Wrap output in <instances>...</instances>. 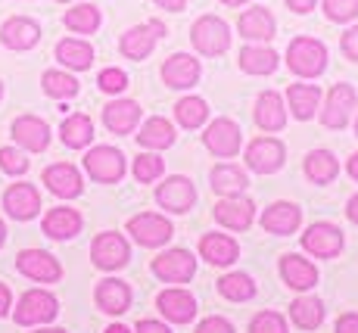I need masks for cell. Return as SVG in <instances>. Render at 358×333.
Here are the masks:
<instances>
[{
	"mask_svg": "<svg viewBox=\"0 0 358 333\" xmlns=\"http://www.w3.org/2000/svg\"><path fill=\"white\" fill-rule=\"evenodd\" d=\"M287 62L299 78H318L327 69V47L315 38H296L287 47Z\"/></svg>",
	"mask_w": 358,
	"mask_h": 333,
	"instance_id": "obj_1",
	"label": "cell"
},
{
	"mask_svg": "<svg viewBox=\"0 0 358 333\" xmlns=\"http://www.w3.org/2000/svg\"><path fill=\"white\" fill-rule=\"evenodd\" d=\"M57 311H59V302L53 293H47V290H29V293L19 299L16 311H13V321H16L19 327H34V324L53 321Z\"/></svg>",
	"mask_w": 358,
	"mask_h": 333,
	"instance_id": "obj_2",
	"label": "cell"
},
{
	"mask_svg": "<svg viewBox=\"0 0 358 333\" xmlns=\"http://www.w3.org/2000/svg\"><path fill=\"white\" fill-rule=\"evenodd\" d=\"M190 38H194L196 50L206 53V57H222V53L231 47V29H228V22H222V19H215V16L196 19Z\"/></svg>",
	"mask_w": 358,
	"mask_h": 333,
	"instance_id": "obj_3",
	"label": "cell"
},
{
	"mask_svg": "<svg viewBox=\"0 0 358 333\" xmlns=\"http://www.w3.org/2000/svg\"><path fill=\"white\" fill-rule=\"evenodd\" d=\"M91 259L100 271H119V268L128 265L131 249H128V243L122 234L103 231V234H97V240L91 243Z\"/></svg>",
	"mask_w": 358,
	"mask_h": 333,
	"instance_id": "obj_4",
	"label": "cell"
},
{
	"mask_svg": "<svg viewBox=\"0 0 358 333\" xmlns=\"http://www.w3.org/2000/svg\"><path fill=\"white\" fill-rule=\"evenodd\" d=\"M128 234L134 237L141 246H162L175 237V227L165 215H153V212H141L134 218H128Z\"/></svg>",
	"mask_w": 358,
	"mask_h": 333,
	"instance_id": "obj_5",
	"label": "cell"
},
{
	"mask_svg": "<svg viewBox=\"0 0 358 333\" xmlns=\"http://www.w3.org/2000/svg\"><path fill=\"white\" fill-rule=\"evenodd\" d=\"M85 169L94 181L100 184H115L125 175V156L115 147H94L85 156Z\"/></svg>",
	"mask_w": 358,
	"mask_h": 333,
	"instance_id": "obj_6",
	"label": "cell"
},
{
	"mask_svg": "<svg viewBox=\"0 0 358 333\" xmlns=\"http://www.w3.org/2000/svg\"><path fill=\"white\" fill-rule=\"evenodd\" d=\"M16 268L19 274H25L29 281H38V283H57L63 277V265L50 253H44V249H22L16 255Z\"/></svg>",
	"mask_w": 358,
	"mask_h": 333,
	"instance_id": "obj_7",
	"label": "cell"
},
{
	"mask_svg": "<svg viewBox=\"0 0 358 333\" xmlns=\"http://www.w3.org/2000/svg\"><path fill=\"white\" fill-rule=\"evenodd\" d=\"M165 34V25L159 22V19H150V22L143 25H134V29H128L125 34H122V53H125L128 59H147L150 53H153L156 41H159Z\"/></svg>",
	"mask_w": 358,
	"mask_h": 333,
	"instance_id": "obj_8",
	"label": "cell"
},
{
	"mask_svg": "<svg viewBox=\"0 0 358 333\" xmlns=\"http://www.w3.org/2000/svg\"><path fill=\"white\" fill-rule=\"evenodd\" d=\"M153 274L165 283H184L196 274V259L187 249H165L153 259Z\"/></svg>",
	"mask_w": 358,
	"mask_h": 333,
	"instance_id": "obj_9",
	"label": "cell"
},
{
	"mask_svg": "<svg viewBox=\"0 0 358 333\" xmlns=\"http://www.w3.org/2000/svg\"><path fill=\"white\" fill-rule=\"evenodd\" d=\"M156 203H159L165 212H175V215L190 212V206L196 203V190H194V184H190V178H184V175L165 178V184L156 187Z\"/></svg>",
	"mask_w": 358,
	"mask_h": 333,
	"instance_id": "obj_10",
	"label": "cell"
},
{
	"mask_svg": "<svg viewBox=\"0 0 358 333\" xmlns=\"http://www.w3.org/2000/svg\"><path fill=\"white\" fill-rule=\"evenodd\" d=\"M203 143L209 147V153H215V156L231 159V156H237V153H240L243 131H240V125L231 122V119H215L209 128H206Z\"/></svg>",
	"mask_w": 358,
	"mask_h": 333,
	"instance_id": "obj_11",
	"label": "cell"
},
{
	"mask_svg": "<svg viewBox=\"0 0 358 333\" xmlns=\"http://www.w3.org/2000/svg\"><path fill=\"white\" fill-rule=\"evenodd\" d=\"M302 249L312 253L315 259H334V255L343 249V231L336 225L318 221V225H312L306 234H302Z\"/></svg>",
	"mask_w": 358,
	"mask_h": 333,
	"instance_id": "obj_12",
	"label": "cell"
},
{
	"mask_svg": "<svg viewBox=\"0 0 358 333\" xmlns=\"http://www.w3.org/2000/svg\"><path fill=\"white\" fill-rule=\"evenodd\" d=\"M252 218H256V206H252V199L240 197V193L237 197H222L215 203V221L228 231H246L252 225Z\"/></svg>",
	"mask_w": 358,
	"mask_h": 333,
	"instance_id": "obj_13",
	"label": "cell"
},
{
	"mask_svg": "<svg viewBox=\"0 0 358 333\" xmlns=\"http://www.w3.org/2000/svg\"><path fill=\"white\" fill-rule=\"evenodd\" d=\"M246 165L259 175H274L284 165V143L274 137H259L246 147Z\"/></svg>",
	"mask_w": 358,
	"mask_h": 333,
	"instance_id": "obj_14",
	"label": "cell"
},
{
	"mask_svg": "<svg viewBox=\"0 0 358 333\" xmlns=\"http://www.w3.org/2000/svg\"><path fill=\"white\" fill-rule=\"evenodd\" d=\"M352 109H355V91H352V85H334V87H330V94H327L321 122H324V128L340 131V128H346Z\"/></svg>",
	"mask_w": 358,
	"mask_h": 333,
	"instance_id": "obj_15",
	"label": "cell"
},
{
	"mask_svg": "<svg viewBox=\"0 0 358 333\" xmlns=\"http://www.w3.org/2000/svg\"><path fill=\"white\" fill-rule=\"evenodd\" d=\"M13 141L29 153H44L50 143V125L38 115H19L13 122Z\"/></svg>",
	"mask_w": 358,
	"mask_h": 333,
	"instance_id": "obj_16",
	"label": "cell"
},
{
	"mask_svg": "<svg viewBox=\"0 0 358 333\" xmlns=\"http://www.w3.org/2000/svg\"><path fill=\"white\" fill-rule=\"evenodd\" d=\"M3 209L16 221H31L41 212V193L31 184H13L3 193Z\"/></svg>",
	"mask_w": 358,
	"mask_h": 333,
	"instance_id": "obj_17",
	"label": "cell"
},
{
	"mask_svg": "<svg viewBox=\"0 0 358 333\" xmlns=\"http://www.w3.org/2000/svg\"><path fill=\"white\" fill-rule=\"evenodd\" d=\"M0 41H3V47H10V50H31L41 41V25L25 16H13L0 25Z\"/></svg>",
	"mask_w": 358,
	"mask_h": 333,
	"instance_id": "obj_18",
	"label": "cell"
},
{
	"mask_svg": "<svg viewBox=\"0 0 358 333\" xmlns=\"http://www.w3.org/2000/svg\"><path fill=\"white\" fill-rule=\"evenodd\" d=\"M162 81L175 91H184V87L196 85L199 81V59L190 57V53H175V57L165 59L162 66Z\"/></svg>",
	"mask_w": 358,
	"mask_h": 333,
	"instance_id": "obj_19",
	"label": "cell"
},
{
	"mask_svg": "<svg viewBox=\"0 0 358 333\" xmlns=\"http://www.w3.org/2000/svg\"><path fill=\"white\" fill-rule=\"evenodd\" d=\"M44 184L50 187V193H57V197H63V199H75L85 190L78 169L69 162H57V165H50V169H44Z\"/></svg>",
	"mask_w": 358,
	"mask_h": 333,
	"instance_id": "obj_20",
	"label": "cell"
},
{
	"mask_svg": "<svg viewBox=\"0 0 358 333\" xmlns=\"http://www.w3.org/2000/svg\"><path fill=\"white\" fill-rule=\"evenodd\" d=\"M94 299H97L100 311H106V315H122L131 305V287L125 281H119V277H106V281L97 283Z\"/></svg>",
	"mask_w": 358,
	"mask_h": 333,
	"instance_id": "obj_21",
	"label": "cell"
},
{
	"mask_svg": "<svg viewBox=\"0 0 358 333\" xmlns=\"http://www.w3.org/2000/svg\"><path fill=\"white\" fill-rule=\"evenodd\" d=\"M156 305H159L162 315L175 324H190L196 315V299L187 293V290H162Z\"/></svg>",
	"mask_w": 358,
	"mask_h": 333,
	"instance_id": "obj_22",
	"label": "cell"
},
{
	"mask_svg": "<svg viewBox=\"0 0 358 333\" xmlns=\"http://www.w3.org/2000/svg\"><path fill=\"white\" fill-rule=\"evenodd\" d=\"M199 255H203L209 265L224 268V265H234V262H237L240 246H237V240L224 237V234H206V237L199 240Z\"/></svg>",
	"mask_w": 358,
	"mask_h": 333,
	"instance_id": "obj_23",
	"label": "cell"
},
{
	"mask_svg": "<svg viewBox=\"0 0 358 333\" xmlns=\"http://www.w3.org/2000/svg\"><path fill=\"white\" fill-rule=\"evenodd\" d=\"M299 221H302V212H299V206H293V203H274L262 215V227H265L268 234H278V237L293 234L296 227H299Z\"/></svg>",
	"mask_w": 358,
	"mask_h": 333,
	"instance_id": "obj_24",
	"label": "cell"
},
{
	"mask_svg": "<svg viewBox=\"0 0 358 333\" xmlns=\"http://www.w3.org/2000/svg\"><path fill=\"white\" fill-rule=\"evenodd\" d=\"M103 122L113 134H131L134 125L141 122V106L134 100H113L103 109Z\"/></svg>",
	"mask_w": 358,
	"mask_h": 333,
	"instance_id": "obj_25",
	"label": "cell"
},
{
	"mask_svg": "<svg viewBox=\"0 0 358 333\" xmlns=\"http://www.w3.org/2000/svg\"><path fill=\"white\" fill-rule=\"evenodd\" d=\"M280 277H284L287 287L308 290L318 283V268L308 259H302V255H284V259H280Z\"/></svg>",
	"mask_w": 358,
	"mask_h": 333,
	"instance_id": "obj_26",
	"label": "cell"
},
{
	"mask_svg": "<svg viewBox=\"0 0 358 333\" xmlns=\"http://www.w3.org/2000/svg\"><path fill=\"white\" fill-rule=\"evenodd\" d=\"M44 234L50 240H72L75 234L81 231V215L75 209H66V206H59V209H50L44 215Z\"/></svg>",
	"mask_w": 358,
	"mask_h": 333,
	"instance_id": "obj_27",
	"label": "cell"
},
{
	"mask_svg": "<svg viewBox=\"0 0 358 333\" xmlns=\"http://www.w3.org/2000/svg\"><path fill=\"white\" fill-rule=\"evenodd\" d=\"M237 29L246 41H271L278 25H274V16L265 10V6H252V10H246L243 16H240Z\"/></svg>",
	"mask_w": 358,
	"mask_h": 333,
	"instance_id": "obj_28",
	"label": "cell"
},
{
	"mask_svg": "<svg viewBox=\"0 0 358 333\" xmlns=\"http://www.w3.org/2000/svg\"><path fill=\"white\" fill-rule=\"evenodd\" d=\"M256 122L259 128L265 131H280L287 125V109H284V100H280V94L274 91H265L259 97L256 103Z\"/></svg>",
	"mask_w": 358,
	"mask_h": 333,
	"instance_id": "obj_29",
	"label": "cell"
},
{
	"mask_svg": "<svg viewBox=\"0 0 358 333\" xmlns=\"http://www.w3.org/2000/svg\"><path fill=\"white\" fill-rule=\"evenodd\" d=\"M246 187H250V178H246V171L240 169V165H215L212 169V190L222 193V197H237V193H243Z\"/></svg>",
	"mask_w": 358,
	"mask_h": 333,
	"instance_id": "obj_30",
	"label": "cell"
},
{
	"mask_svg": "<svg viewBox=\"0 0 358 333\" xmlns=\"http://www.w3.org/2000/svg\"><path fill=\"white\" fill-rule=\"evenodd\" d=\"M57 59L63 62V66L75 69V72H85V69H91V62H94V47L87 44V41L66 38L57 44Z\"/></svg>",
	"mask_w": 358,
	"mask_h": 333,
	"instance_id": "obj_31",
	"label": "cell"
},
{
	"mask_svg": "<svg viewBox=\"0 0 358 333\" xmlns=\"http://www.w3.org/2000/svg\"><path fill=\"white\" fill-rule=\"evenodd\" d=\"M137 143L147 150H165L175 143V125H171L169 119H150L141 125V134H137Z\"/></svg>",
	"mask_w": 358,
	"mask_h": 333,
	"instance_id": "obj_32",
	"label": "cell"
},
{
	"mask_svg": "<svg viewBox=\"0 0 358 333\" xmlns=\"http://www.w3.org/2000/svg\"><path fill=\"white\" fill-rule=\"evenodd\" d=\"M287 100H290V113L299 122H306V119H312L315 109H318L321 91H318V85H290Z\"/></svg>",
	"mask_w": 358,
	"mask_h": 333,
	"instance_id": "obj_33",
	"label": "cell"
},
{
	"mask_svg": "<svg viewBox=\"0 0 358 333\" xmlns=\"http://www.w3.org/2000/svg\"><path fill=\"white\" fill-rule=\"evenodd\" d=\"M336 171H340V162H336V156L330 150H312L306 156V175H308V181L330 184L336 178Z\"/></svg>",
	"mask_w": 358,
	"mask_h": 333,
	"instance_id": "obj_34",
	"label": "cell"
},
{
	"mask_svg": "<svg viewBox=\"0 0 358 333\" xmlns=\"http://www.w3.org/2000/svg\"><path fill=\"white\" fill-rule=\"evenodd\" d=\"M59 137H63V143L66 147H72V150L87 147V143L94 141V122L87 119V115H81V113L69 115V119L63 122V128H59Z\"/></svg>",
	"mask_w": 358,
	"mask_h": 333,
	"instance_id": "obj_35",
	"label": "cell"
},
{
	"mask_svg": "<svg viewBox=\"0 0 358 333\" xmlns=\"http://www.w3.org/2000/svg\"><path fill=\"white\" fill-rule=\"evenodd\" d=\"M290 318L299 330H315L324 321V305H321V299H315V296H299L290 305Z\"/></svg>",
	"mask_w": 358,
	"mask_h": 333,
	"instance_id": "obj_36",
	"label": "cell"
},
{
	"mask_svg": "<svg viewBox=\"0 0 358 333\" xmlns=\"http://www.w3.org/2000/svg\"><path fill=\"white\" fill-rule=\"evenodd\" d=\"M240 69L250 75H271L278 69V53L271 47H243L240 50Z\"/></svg>",
	"mask_w": 358,
	"mask_h": 333,
	"instance_id": "obj_37",
	"label": "cell"
},
{
	"mask_svg": "<svg viewBox=\"0 0 358 333\" xmlns=\"http://www.w3.org/2000/svg\"><path fill=\"white\" fill-rule=\"evenodd\" d=\"M218 293L231 302H246V299L256 296V283H252L250 274L234 271V274H224L222 281H218Z\"/></svg>",
	"mask_w": 358,
	"mask_h": 333,
	"instance_id": "obj_38",
	"label": "cell"
},
{
	"mask_svg": "<svg viewBox=\"0 0 358 333\" xmlns=\"http://www.w3.org/2000/svg\"><path fill=\"white\" fill-rule=\"evenodd\" d=\"M63 22H66V29H72L78 34H94L100 29V10L97 6H91V3H78L75 10L66 13Z\"/></svg>",
	"mask_w": 358,
	"mask_h": 333,
	"instance_id": "obj_39",
	"label": "cell"
},
{
	"mask_svg": "<svg viewBox=\"0 0 358 333\" xmlns=\"http://www.w3.org/2000/svg\"><path fill=\"white\" fill-rule=\"evenodd\" d=\"M175 115H178V122H181L184 128L194 131V128H199V125L209 119V106H206L203 97H184V100H178Z\"/></svg>",
	"mask_w": 358,
	"mask_h": 333,
	"instance_id": "obj_40",
	"label": "cell"
},
{
	"mask_svg": "<svg viewBox=\"0 0 358 333\" xmlns=\"http://www.w3.org/2000/svg\"><path fill=\"white\" fill-rule=\"evenodd\" d=\"M41 85H44V94L47 97H57V100H69V97L78 94V81H75L72 75H66V72H57V69L44 72Z\"/></svg>",
	"mask_w": 358,
	"mask_h": 333,
	"instance_id": "obj_41",
	"label": "cell"
},
{
	"mask_svg": "<svg viewBox=\"0 0 358 333\" xmlns=\"http://www.w3.org/2000/svg\"><path fill=\"white\" fill-rule=\"evenodd\" d=\"M162 171H165V162L156 153H141V156L134 159V178L141 184H153Z\"/></svg>",
	"mask_w": 358,
	"mask_h": 333,
	"instance_id": "obj_42",
	"label": "cell"
},
{
	"mask_svg": "<svg viewBox=\"0 0 358 333\" xmlns=\"http://www.w3.org/2000/svg\"><path fill=\"white\" fill-rule=\"evenodd\" d=\"M250 333H287V321L278 311H259L250 321Z\"/></svg>",
	"mask_w": 358,
	"mask_h": 333,
	"instance_id": "obj_43",
	"label": "cell"
},
{
	"mask_svg": "<svg viewBox=\"0 0 358 333\" xmlns=\"http://www.w3.org/2000/svg\"><path fill=\"white\" fill-rule=\"evenodd\" d=\"M324 10L334 22H352L358 16V0H324Z\"/></svg>",
	"mask_w": 358,
	"mask_h": 333,
	"instance_id": "obj_44",
	"label": "cell"
},
{
	"mask_svg": "<svg viewBox=\"0 0 358 333\" xmlns=\"http://www.w3.org/2000/svg\"><path fill=\"white\" fill-rule=\"evenodd\" d=\"M0 169H3L6 175H25V171H29V159L16 147H3L0 150Z\"/></svg>",
	"mask_w": 358,
	"mask_h": 333,
	"instance_id": "obj_45",
	"label": "cell"
},
{
	"mask_svg": "<svg viewBox=\"0 0 358 333\" xmlns=\"http://www.w3.org/2000/svg\"><path fill=\"white\" fill-rule=\"evenodd\" d=\"M97 85H100V91H106V94H122L128 87V75L122 72V69H103Z\"/></svg>",
	"mask_w": 358,
	"mask_h": 333,
	"instance_id": "obj_46",
	"label": "cell"
},
{
	"mask_svg": "<svg viewBox=\"0 0 358 333\" xmlns=\"http://www.w3.org/2000/svg\"><path fill=\"white\" fill-rule=\"evenodd\" d=\"M196 333H234V324L228 321V318L212 315V318H206V321L199 324Z\"/></svg>",
	"mask_w": 358,
	"mask_h": 333,
	"instance_id": "obj_47",
	"label": "cell"
},
{
	"mask_svg": "<svg viewBox=\"0 0 358 333\" xmlns=\"http://www.w3.org/2000/svg\"><path fill=\"white\" fill-rule=\"evenodd\" d=\"M343 53H346L349 59H355V62H358V25L343 34Z\"/></svg>",
	"mask_w": 358,
	"mask_h": 333,
	"instance_id": "obj_48",
	"label": "cell"
},
{
	"mask_svg": "<svg viewBox=\"0 0 358 333\" xmlns=\"http://www.w3.org/2000/svg\"><path fill=\"white\" fill-rule=\"evenodd\" d=\"M336 333H358V315L355 311H349V315H343L340 321H336Z\"/></svg>",
	"mask_w": 358,
	"mask_h": 333,
	"instance_id": "obj_49",
	"label": "cell"
},
{
	"mask_svg": "<svg viewBox=\"0 0 358 333\" xmlns=\"http://www.w3.org/2000/svg\"><path fill=\"white\" fill-rule=\"evenodd\" d=\"M137 333H171L162 321H137Z\"/></svg>",
	"mask_w": 358,
	"mask_h": 333,
	"instance_id": "obj_50",
	"label": "cell"
},
{
	"mask_svg": "<svg viewBox=\"0 0 358 333\" xmlns=\"http://www.w3.org/2000/svg\"><path fill=\"white\" fill-rule=\"evenodd\" d=\"M10 309H13V293H10L6 283H0V318H3Z\"/></svg>",
	"mask_w": 358,
	"mask_h": 333,
	"instance_id": "obj_51",
	"label": "cell"
},
{
	"mask_svg": "<svg viewBox=\"0 0 358 333\" xmlns=\"http://www.w3.org/2000/svg\"><path fill=\"white\" fill-rule=\"evenodd\" d=\"M315 3H318V0H287V6H290L293 13H308V10H315Z\"/></svg>",
	"mask_w": 358,
	"mask_h": 333,
	"instance_id": "obj_52",
	"label": "cell"
},
{
	"mask_svg": "<svg viewBox=\"0 0 358 333\" xmlns=\"http://www.w3.org/2000/svg\"><path fill=\"white\" fill-rule=\"evenodd\" d=\"M156 3H159L162 10H169V13H181L184 6H187V0H156Z\"/></svg>",
	"mask_w": 358,
	"mask_h": 333,
	"instance_id": "obj_53",
	"label": "cell"
},
{
	"mask_svg": "<svg viewBox=\"0 0 358 333\" xmlns=\"http://www.w3.org/2000/svg\"><path fill=\"white\" fill-rule=\"evenodd\" d=\"M346 215H349V221H355L358 225V197L349 199V206H346Z\"/></svg>",
	"mask_w": 358,
	"mask_h": 333,
	"instance_id": "obj_54",
	"label": "cell"
},
{
	"mask_svg": "<svg viewBox=\"0 0 358 333\" xmlns=\"http://www.w3.org/2000/svg\"><path fill=\"white\" fill-rule=\"evenodd\" d=\"M349 175L358 181V153H352V159H349Z\"/></svg>",
	"mask_w": 358,
	"mask_h": 333,
	"instance_id": "obj_55",
	"label": "cell"
},
{
	"mask_svg": "<svg viewBox=\"0 0 358 333\" xmlns=\"http://www.w3.org/2000/svg\"><path fill=\"white\" fill-rule=\"evenodd\" d=\"M106 333H131V330L122 327V324H113V327H106Z\"/></svg>",
	"mask_w": 358,
	"mask_h": 333,
	"instance_id": "obj_56",
	"label": "cell"
},
{
	"mask_svg": "<svg viewBox=\"0 0 358 333\" xmlns=\"http://www.w3.org/2000/svg\"><path fill=\"white\" fill-rule=\"evenodd\" d=\"M224 6H240V3H250V0H222Z\"/></svg>",
	"mask_w": 358,
	"mask_h": 333,
	"instance_id": "obj_57",
	"label": "cell"
},
{
	"mask_svg": "<svg viewBox=\"0 0 358 333\" xmlns=\"http://www.w3.org/2000/svg\"><path fill=\"white\" fill-rule=\"evenodd\" d=\"M3 240H6V225L0 221V246H3Z\"/></svg>",
	"mask_w": 358,
	"mask_h": 333,
	"instance_id": "obj_58",
	"label": "cell"
},
{
	"mask_svg": "<svg viewBox=\"0 0 358 333\" xmlns=\"http://www.w3.org/2000/svg\"><path fill=\"white\" fill-rule=\"evenodd\" d=\"M38 333H66V330H59V327H57V330H38Z\"/></svg>",
	"mask_w": 358,
	"mask_h": 333,
	"instance_id": "obj_59",
	"label": "cell"
},
{
	"mask_svg": "<svg viewBox=\"0 0 358 333\" xmlns=\"http://www.w3.org/2000/svg\"><path fill=\"white\" fill-rule=\"evenodd\" d=\"M0 100H3V85H0Z\"/></svg>",
	"mask_w": 358,
	"mask_h": 333,
	"instance_id": "obj_60",
	"label": "cell"
},
{
	"mask_svg": "<svg viewBox=\"0 0 358 333\" xmlns=\"http://www.w3.org/2000/svg\"><path fill=\"white\" fill-rule=\"evenodd\" d=\"M59 3H69V0H59Z\"/></svg>",
	"mask_w": 358,
	"mask_h": 333,
	"instance_id": "obj_61",
	"label": "cell"
},
{
	"mask_svg": "<svg viewBox=\"0 0 358 333\" xmlns=\"http://www.w3.org/2000/svg\"><path fill=\"white\" fill-rule=\"evenodd\" d=\"M355 131H358V122H355Z\"/></svg>",
	"mask_w": 358,
	"mask_h": 333,
	"instance_id": "obj_62",
	"label": "cell"
}]
</instances>
